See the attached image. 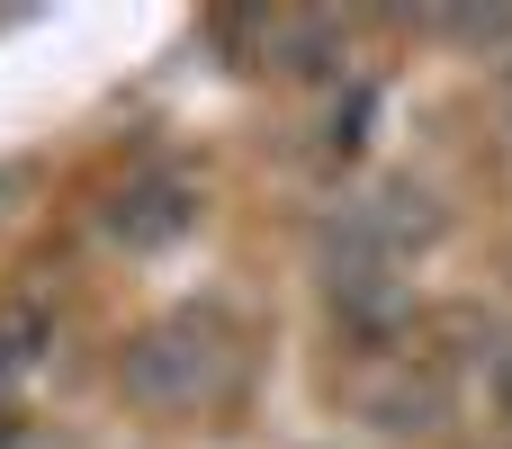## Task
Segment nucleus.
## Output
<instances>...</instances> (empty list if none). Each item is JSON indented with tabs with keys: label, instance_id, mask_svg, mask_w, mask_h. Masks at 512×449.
Wrapping results in <instances>:
<instances>
[{
	"label": "nucleus",
	"instance_id": "obj_1",
	"mask_svg": "<svg viewBox=\"0 0 512 449\" xmlns=\"http://www.w3.org/2000/svg\"><path fill=\"white\" fill-rule=\"evenodd\" d=\"M18 360H27V351H9V342H0V378H9V369H18Z\"/></svg>",
	"mask_w": 512,
	"mask_h": 449
}]
</instances>
